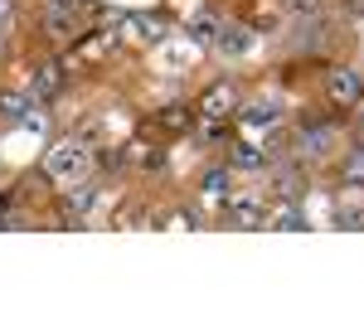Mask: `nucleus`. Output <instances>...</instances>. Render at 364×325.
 I'll use <instances>...</instances> for the list:
<instances>
[{
  "label": "nucleus",
  "instance_id": "obj_1",
  "mask_svg": "<svg viewBox=\"0 0 364 325\" xmlns=\"http://www.w3.org/2000/svg\"><path fill=\"white\" fill-rule=\"evenodd\" d=\"M87 165H92V151L83 141H54L49 156H44V170L54 175L58 185H73V180H87Z\"/></svg>",
  "mask_w": 364,
  "mask_h": 325
},
{
  "label": "nucleus",
  "instance_id": "obj_2",
  "mask_svg": "<svg viewBox=\"0 0 364 325\" xmlns=\"http://www.w3.org/2000/svg\"><path fill=\"white\" fill-rule=\"evenodd\" d=\"M336 146H340V136H336V127H326V122H301V127H296V156H301V161H326Z\"/></svg>",
  "mask_w": 364,
  "mask_h": 325
},
{
  "label": "nucleus",
  "instance_id": "obj_3",
  "mask_svg": "<svg viewBox=\"0 0 364 325\" xmlns=\"http://www.w3.org/2000/svg\"><path fill=\"white\" fill-rule=\"evenodd\" d=\"M326 97H331L336 107H355V102L364 97L360 68H345V63H340V68H331V73H326Z\"/></svg>",
  "mask_w": 364,
  "mask_h": 325
},
{
  "label": "nucleus",
  "instance_id": "obj_4",
  "mask_svg": "<svg viewBox=\"0 0 364 325\" xmlns=\"http://www.w3.org/2000/svg\"><path fill=\"white\" fill-rule=\"evenodd\" d=\"M233 102H238V92H233V78H219L204 97H199V112L209 117V122H219V117H228L233 112Z\"/></svg>",
  "mask_w": 364,
  "mask_h": 325
},
{
  "label": "nucleus",
  "instance_id": "obj_5",
  "mask_svg": "<svg viewBox=\"0 0 364 325\" xmlns=\"http://www.w3.org/2000/svg\"><path fill=\"white\" fill-rule=\"evenodd\" d=\"M44 29L54 44H68L78 39V10H58V5H44Z\"/></svg>",
  "mask_w": 364,
  "mask_h": 325
},
{
  "label": "nucleus",
  "instance_id": "obj_6",
  "mask_svg": "<svg viewBox=\"0 0 364 325\" xmlns=\"http://www.w3.org/2000/svg\"><path fill=\"white\" fill-rule=\"evenodd\" d=\"M228 223L233 228H262L267 223V204L262 199H228Z\"/></svg>",
  "mask_w": 364,
  "mask_h": 325
},
{
  "label": "nucleus",
  "instance_id": "obj_7",
  "mask_svg": "<svg viewBox=\"0 0 364 325\" xmlns=\"http://www.w3.org/2000/svg\"><path fill=\"white\" fill-rule=\"evenodd\" d=\"M209 44H214V54H219V58H238L243 49H248V29H243V25H219Z\"/></svg>",
  "mask_w": 364,
  "mask_h": 325
},
{
  "label": "nucleus",
  "instance_id": "obj_8",
  "mask_svg": "<svg viewBox=\"0 0 364 325\" xmlns=\"http://www.w3.org/2000/svg\"><path fill=\"white\" fill-rule=\"evenodd\" d=\"M92 199H97V190H92V185H87V180H73V185H68V190H63V214L73 218H83L87 209H92Z\"/></svg>",
  "mask_w": 364,
  "mask_h": 325
},
{
  "label": "nucleus",
  "instance_id": "obj_9",
  "mask_svg": "<svg viewBox=\"0 0 364 325\" xmlns=\"http://www.w3.org/2000/svg\"><path fill=\"white\" fill-rule=\"evenodd\" d=\"M58 87H63V68H54V63L34 68V78H29V97H54Z\"/></svg>",
  "mask_w": 364,
  "mask_h": 325
},
{
  "label": "nucleus",
  "instance_id": "obj_10",
  "mask_svg": "<svg viewBox=\"0 0 364 325\" xmlns=\"http://www.w3.org/2000/svg\"><path fill=\"white\" fill-rule=\"evenodd\" d=\"M262 165H272V156L262 146H252V141H238L233 146V170H262Z\"/></svg>",
  "mask_w": 364,
  "mask_h": 325
},
{
  "label": "nucleus",
  "instance_id": "obj_11",
  "mask_svg": "<svg viewBox=\"0 0 364 325\" xmlns=\"http://www.w3.org/2000/svg\"><path fill=\"white\" fill-rule=\"evenodd\" d=\"M0 117H5V122H25L29 117V92H0Z\"/></svg>",
  "mask_w": 364,
  "mask_h": 325
},
{
  "label": "nucleus",
  "instance_id": "obj_12",
  "mask_svg": "<svg viewBox=\"0 0 364 325\" xmlns=\"http://www.w3.org/2000/svg\"><path fill=\"white\" fill-rule=\"evenodd\" d=\"M340 175H345V185H350V190H364V146H355V151L345 156Z\"/></svg>",
  "mask_w": 364,
  "mask_h": 325
},
{
  "label": "nucleus",
  "instance_id": "obj_13",
  "mask_svg": "<svg viewBox=\"0 0 364 325\" xmlns=\"http://www.w3.org/2000/svg\"><path fill=\"white\" fill-rule=\"evenodd\" d=\"M214 29H219V15L214 10H190V34H199V39H214Z\"/></svg>",
  "mask_w": 364,
  "mask_h": 325
},
{
  "label": "nucleus",
  "instance_id": "obj_14",
  "mask_svg": "<svg viewBox=\"0 0 364 325\" xmlns=\"http://www.w3.org/2000/svg\"><path fill=\"white\" fill-rule=\"evenodd\" d=\"M267 223H277V228H301V214H296V204H277V209H267Z\"/></svg>",
  "mask_w": 364,
  "mask_h": 325
},
{
  "label": "nucleus",
  "instance_id": "obj_15",
  "mask_svg": "<svg viewBox=\"0 0 364 325\" xmlns=\"http://www.w3.org/2000/svg\"><path fill=\"white\" fill-rule=\"evenodd\" d=\"M204 194H209V199H224L228 194V170H209V175H204Z\"/></svg>",
  "mask_w": 364,
  "mask_h": 325
},
{
  "label": "nucleus",
  "instance_id": "obj_16",
  "mask_svg": "<svg viewBox=\"0 0 364 325\" xmlns=\"http://www.w3.org/2000/svg\"><path fill=\"white\" fill-rule=\"evenodd\" d=\"M243 122H248V127H267V122H277V107L257 102V107H248V112H243Z\"/></svg>",
  "mask_w": 364,
  "mask_h": 325
},
{
  "label": "nucleus",
  "instance_id": "obj_17",
  "mask_svg": "<svg viewBox=\"0 0 364 325\" xmlns=\"http://www.w3.org/2000/svg\"><path fill=\"white\" fill-rule=\"evenodd\" d=\"M321 10V0H291V15H316Z\"/></svg>",
  "mask_w": 364,
  "mask_h": 325
},
{
  "label": "nucleus",
  "instance_id": "obj_18",
  "mask_svg": "<svg viewBox=\"0 0 364 325\" xmlns=\"http://www.w3.org/2000/svg\"><path fill=\"white\" fill-rule=\"evenodd\" d=\"M49 5H58V10H83V0H49Z\"/></svg>",
  "mask_w": 364,
  "mask_h": 325
},
{
  "label": "nucleus",
  "instance_id": "obj_19",
  "mask_svg": "<svg viewBox=\"0 0 364 325\" xmlns=\"http://www.w3.org/2000/svg\"><path fill=\"white\" fill-rule=\"evenodd\" d=\"M10 10H15V0H0V25L10 20Z\"/></svg>",
  "mask_w": 364,
  "mask_h": 325
},
{
  "label": "nucleus",
  "instance_id": "obj_20",
  "mask_svg": "<svg viewBox=\"0 0 364 325\" xmlns=\"http://www.w3.org/2000/svg\"><path fill=\"white\" fill-rule=\"evenodd\" d=\"M355 127H360V132H364V97H360V102H355Z\"/></svg>",
  "mask_w": 364,
  "mask_h": 325
}]
</instances>
